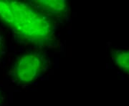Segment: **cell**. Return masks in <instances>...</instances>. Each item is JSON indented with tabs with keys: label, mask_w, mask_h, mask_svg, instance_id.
<instances>
[{
	"label": "cell",
	"mask_w": 129,
	"mask_h": 106,
	"mask_svg": "<svg viewBox=\"0 0 129 106\" xmlns=\"http://www.w3.org/2000/svg\"><path fill=\"white\" fill-rule=\"evenodd\" d=\"M14 22L10 30L15 41L24 45L45 50L60 45L57 24L34 7L29 1L10 0Z\"/></svg>",
	"instance_id": "obj_1"
},
{
	"label": "cell",
	"mask_w": 129,
	"mask_h": 106,
	"mask_svg": "<svg viewBox=\"0 0 129 106\" xmlns=\"http://www.w3.org/2000/svg\"><path fill=\"white\" fill-rule=\"evenodd\" d=\"M50 66V61L45 51L34 48L19 55L10 67L8 74L13 83L25 87L41 78Z\"/></svg>",
	"instance_id": "obj_2"
},
{
	"label": "cell",
	"mask_w": 129,
	"mask_h": 106,
	"mask_svg": "<svg viewBox=\"0 0 129 106\" xmlns=\"http://www.w3.org/2000/svg\"><path fill=\"white\" fill-rule=\"evenodd\" d=\"M42 14L53 20L57 24L68 20L70 15V5L66 0H28Z\"/></svg>",
	"instance_id": "obj_3"
},
{
	"label": "cell",
	"mask_w": 129,
	"mask_h": 106,
	"mask_svg": "<svg viewBox=\"0 0 129 106\" xmlns=\"http://www.w3.org/2000/svg\"><path fill=\"white\" fill-rule=\"evenodd\" d=\"M111 56L114 64L129 75V50L112 49Z\"/></svg>",
	"instance_id": "obj_4"
},
{
	"label": "cell",
	"mask_w": 129,
	"mask_h": 106,
	"mask_svg": "<svg viewBox=\"0 0 129 106\" xmlns=\"http://www.w3.org/2000/svg\"><path fill=\"white\" fill-rule=\"evenodd\" d=\"M14 22V12L10 0H0V22L9 29Z\"/></svg>",
	"instance_id": "obj_5"
},
{
	"label": "cell",
	"mask_w": 129,
	"mask_h": 106,
	"mask_svg": "<svg viewBox=\"0 0 129 106\" xmlns=\"http://www.w3.org/2000/svg\"><path fill=\"white\" fill-rule=\"evenodd\" d=\"M5 48V42L4 36L2 35V34L0 32V59L2 58V57L4 55Z\"/></svg>",
	"instance_id": "obj_6"
},
{
	"label": "cell",
	"mask_w": 129,
	"mask_h": 106,
	"mask_svg": "<svg viewBox=\"0 0 129 106\" xmlns=\"http://www.w3.org/2000/svg\"><path fill=\"white\" fill-rule=\"evenodd\" d=\"M3 102H4V95H3L2 92L0 90V106L2 105Z\"/></svg>",
	"instance_id": "obj_7"
}]
</instances>
